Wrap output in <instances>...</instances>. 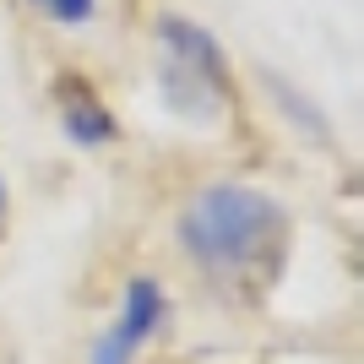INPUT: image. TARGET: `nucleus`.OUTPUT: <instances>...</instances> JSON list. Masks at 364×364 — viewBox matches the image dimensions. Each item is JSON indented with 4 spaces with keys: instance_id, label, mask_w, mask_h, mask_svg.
<instances>
[{
    "instance_id": "1",
    "label": "nucleus",
    "mask_w": 364,
    "mask_h": 364,
    "mask_svg": "<svg viewBox=\"0 0 364 364\" xmlns=\"http://www.w3.org/2000/svg\"><path fill=\"white\" fill-rule=\"evenodd\" d=\"M283 234V207L256 185H207L180 218L185 250L207 272H240Z\"/></svg>"
},
{
    "instance_id": "2",
    "label": "nucleus",
    "mask_w": 364,
    "mask_h": 364,
    "mask_svg": "<svg viewBox=\"0 0 364 364\" xmlns=\"http://www.w3.org/2000/svg\"><path fill=\"white\" fill-rule=\"evenodd\" d=\"M158 38H164V98L191 120H218L228 109L223 44L207 28L185 22V16H164Z\"/></svg>"
},
{
    "instance_id": "3",
    "label": "nucleus",
    "mask_w": 364,
    "mask_h": 364,
    "mask_svg": "<svg viewBox=\"0 0 364 364\" xmlns=\"http://www.w3.org/2000/svg\"><path fill=\"white\" fill-rule=\"evenodd\" d=\"M164 316H168L164 289H158L152 277H131V289H125V310L114 316V326L98 337L92 364H131L141 353V343L164 326Z\"/></svg>"
},
{
    "instance_id": "4",
    "label": "nucleus",
    "mask_w": 364,
    "mask_h": 364,
    "mask_svg": "<svg viewBox=\"0 0 364 364\" xmlns=\"http://www.w3.org/2000/svg\"><path fill=\"white\" fill-rule=\"evenodd\" d=\"M60 120H65V136L71 141H82V147H98V141H109L114 136V120L104 114V104L92 98V87L87 82H65L60 87Z\"/></svg>"
},
{
    "instance_id": "5",
    "label": "nucleus",
    "mask_w": 364,
    "mask_h": 364,
    "mask_svg": "<svg viewBox=\"0 0 364 364\" xmlns=\"http://www.w3.org/2000/svg\"><path fill=\"white\" fill-rule=\"evenodd\" d=\"M55 22H65V28H82V22H92V11H98V0H38Z\"/></svg>"
},
{
    "instance_id": "6",
    "label": "nucleus",
    "mask_w": 364,
    "mask_h": 364,
    "mask_svg": "<svg viewBox=\"0 0 364 364\" xmlns=\"http://www.w3.org/2000/svg\"><path fill=\"white\" fill-rule=\"evenodd\" d=\"M0 213H6V180H0Z\"/></svg>"
}]
</instances>
